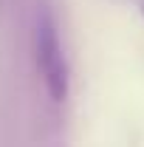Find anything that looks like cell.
Returning a JSON list of instances; mask_svg holds the SVG:
<instances>
[{
	"label": "cell",
	"mask_w": 144,
	"mask_h": 147,
	"mask_svg": "<svg viewBox=\"0 0 144 147\" xmlns=\"http://www.w3.org/2000/svg\"><path fill=\"white\" fill-rule=\"evenodd\" d=\"M34 48H37V62L45 74V85L54 99H65L68 93V76H65V65H62V54H59V42L54 34V23L48 17V11H42L37 17L34 26Z\"/></svg>",
	"instance_id": "cell-1"
}]
</instances>
